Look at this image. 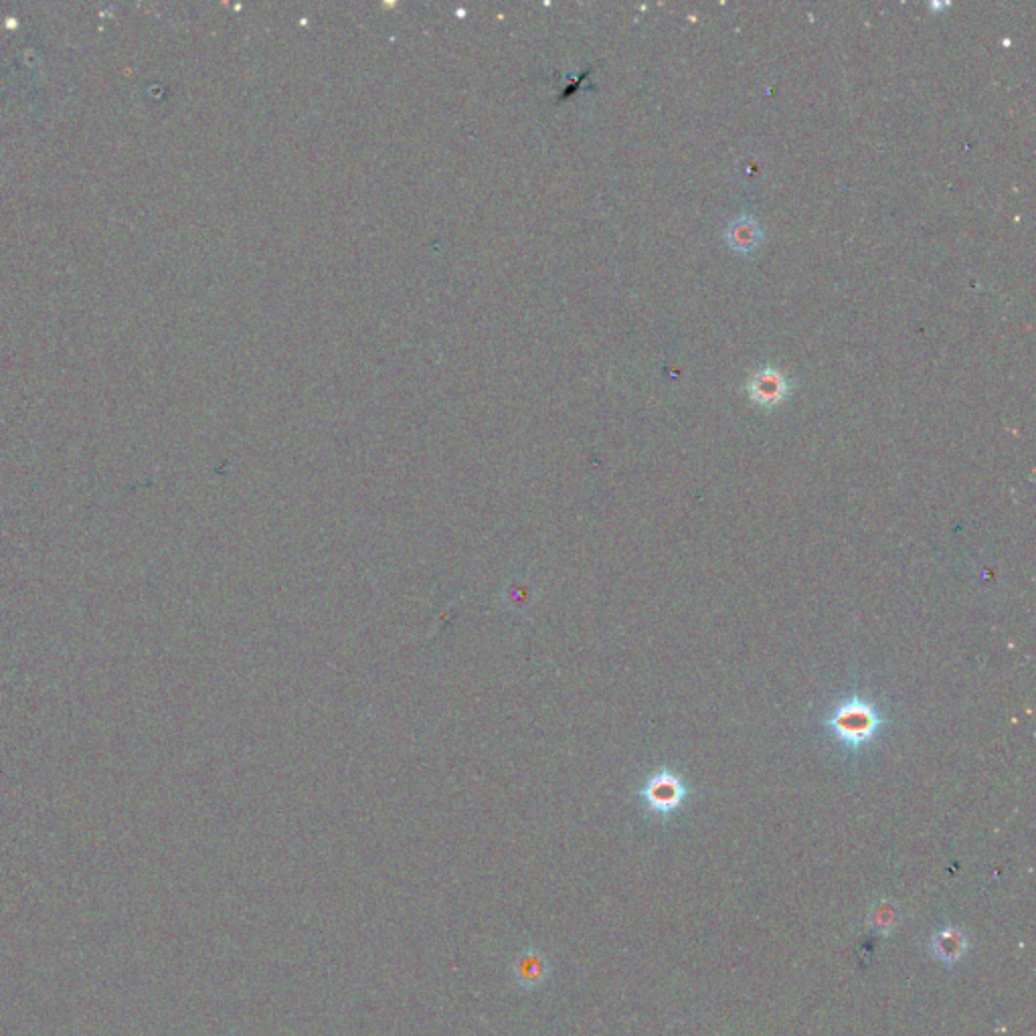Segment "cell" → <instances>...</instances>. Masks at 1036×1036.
<instances>
[{"instance_id": "6da1fadb", "label": "cell", "mask_w": 1036, "mask_h": 1036, "mask_svg": "<svg viewBox=\"0 0 1036 1036\" xmlns=\"http://www.w3.org/2000/svg\"><path fill=\"white\" fill-rule=\"evenodd\" d=\"M824 725L836 743L856 753L881 737L889 727V719L873 701L852 695L834 705Z\"/></svg>"}, {"instance_id": "7a4b0ae2", "label": "cell", "mask_w": 1036, "mask_h": 1036, "mask_svg": "<svg viewBox=\"0 0 1036 1036\" xmlns=\"http://www.w3.org/2000/svg\"><path fill=\"white\" fill-rule=\"evenodd\" d=\"M693 794L684 782V777L670 769H658L650 775V780L642 786L640 798L650 814L658 818L674 816L686 800Z\"/></svg>"}, {"instance_id": "3957f363", "label": "cell", "mask_w": 1036, "mask_h": 1036, "mask_svg": "<svg viewBox=\"0 0 1036 1036\" xmlns=\"http://www.w3.org/2000/svg\"><path fill=\"white\" fill-rule=\"evenodd\" d=\"M551 974V966L547 956L541 949L529 945L521 949L510 962V976L512 980L521 986L523 990H537L541 988Z\"/></svg>"}, {"instance_id": "277c9868", "label": "cell", "mask_w": 1036, "mask_h": 1036, "mask_svg": "<svg viewBox=\"0 0 1036 1036\" xmlns=\"http://www.w3.org/2000/svg\"><path fill=\"white\" fill-rule=\"evenodd\" d=\"M790 391L792 389H790L788 379L775 369L757 371L747 383V393H749L751 401L761 407L780 405L782 401L788 399Z\"/></svg>"}, {"instance_id": "5b68a950", "label": "cell", "mask_w": 1036, "mask_h": 1036, "mask_svg": "<svg viewBox=\"0 0 1036 1036\" xmlns=\"http://www.w3.org/2000/svg\"><path fill=\"white\" fill-rule=\"evenodd\" d=\"M931 952L943 964H956L968 952V939L958 927H943L931 937Z\"/></svg>"}, {"instance_id": "8992f818", "label": "cell", "mask_w": 1036, "mask_h": 1036, "mask_svg": "<svg viewBox=\"0 0 1036 1036\" xmlns=\"http://www.w3.org/2000/svg\"><path fill=\"white\" fill-rule=\"evenodd\" d=\"M725 237H727V243H729V247L733 251H737L741 255H747V253L755 251L761 245L763 231H761V225L753 217L741 215V217H737L727 227Z\"/></svg>"}, {"instance_id": "52a82bcc", "label": "cell", "mask_w": 1036, "mask_h": 1036, "mask_svg": "<svg viewBox=\"0 0 1036 1036\" xmlns=\"http://www.w3.org/2000/svg\"><path fill=\"white\" fill-rule=\"evenodd\" d=\"M893 907L891 905H885V907H879L877 913H875V927L877 929H891L893 927Z\"/></svg>"}]
</instances>
